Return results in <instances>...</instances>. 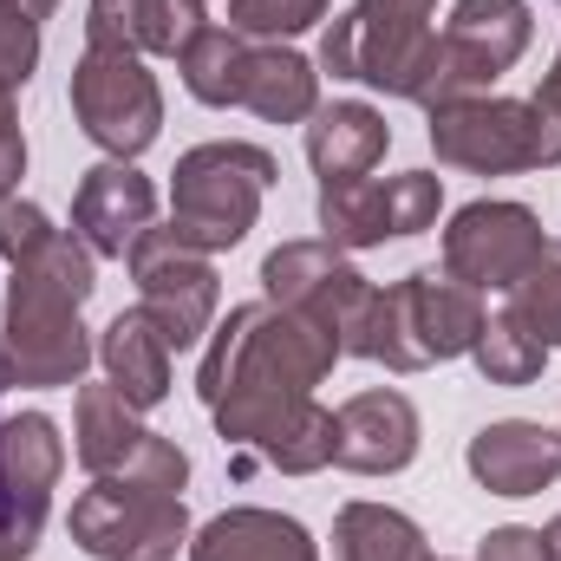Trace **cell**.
Listing matches in <instances>:
<instances>
[{
  "mask_svg": "<svg viewBox=\"0 0 561 561\" xmlns=\"http://www.w3.org/2000/svg\"><path fill=\"white\" fill-rule=\"evenodd\" d=\"M549 236L523 203H470L450 216L444 229V275H457L463 287H516L542 262Z\"/></svg>",
  "mask_w": 561,
  "mask_h": 561,
  "instance_id": "11",
  "label": "cell"
},
{
  "mask_svg": "<svg viewBox=\"0 0 561 561\" xmlns=\"http://www.w3.org/2000/svg\"><path fill=\"white\" fill-rule=\"evenodd\" d=\"M39 66V20L20 0H0V85H26Z\"/></svg>",
  "mask_w": 561,
  "mask_h": 561,
  "instance_id": "29",
  "label": "cell"
},
{
  "mask_svg": "<svg viewBox=\"0 0 561 561\" xmlns=\"http://www.w3.org/2000/svg\"><path fill=\"white\" fill-rule=\"evenodd\" d=\"M99 359H105V379L118 386V399L125 405H163V392H170V346H163V333L150 327V313L131 307V313H118L112 327H105V340H99Z\"/></svg>",
  "mask_w": 561,
  "mask_h": 561,
  "instance_id": "20",
  "label": "cell"
},
{
  "mask_svg": "<svg viewBox=\"0 0 561 561\" xmlns=\"http://www.w3.org/2000/svg\"><path fill=\"white\" fill-rule=\"evenodd\" d=\"M483 333V300L477 287H463L457 275H437V268H419L399 287H366L340 353H359V359H386L392 373H419V366H437V359H457L470 353Z\"/></svg>",
  "mask_w": 561,
  "mask_h": 561,
  "instance_id": "3",
  "label": "cell"
},
{
  "mask_svg": "<svg viewBox=\"0 0 561 561\" xmlns=\"http://www.w3.org/2000/svg\"><path fill=\"white\" fill-rule=\"evenodd\" d=\"M196 33H203V7L196 0H131L125 39L138 53H183Z\"/></svg>",
  "mask_w": 561,
  "mask_h": 561,
  "instance_id": "26",
  "label": "cell"
},
{
  "mask_svg": "<svg viewBox=\"0 0 561 561\" xmlns=\"http://www.w3.org/2000/svg\"><path fill=\"white\" fill-rule=\"evenodd\" d=\"M542 561H561V516L542 529Z\"/></svg>",
  "mask_w": 561,
  "mask_h": 561,
  "instance_id": "35",
  "label": "cell"
},
{
  "mask_svg": "<svg viewBox=\"0 0 561 561\" xmlns=\"http://www.w3.org/2000/svg\"><path fill=\"white\" fill-rule=\"evenodd\" d=\"M510 313H516L542 346H561V249H542V262L510 287Z\"/></svg>",
  "mask_w": 561,
  "mask_h": 561,
  "instance_id": "27",
  "label": "cell"
},
{
  "mask_svg": "<svg viewBox=\"0 0 561 561\" xmlns=\"http://www.w3.org/2000/svg\"><path fill=\"white\" fill-rule=\"evenodd\" d=\"M59 229L33 209V203H20V196H0V255L7 262H26V255H39L46 242H53Z\"/></svg>",
  "mask_w": 561,
  "mask_h": 561,
  "instance_id": "30",
  "label": "cell"
},
{
  "mask_svg": "<svg viewBox=\"0 0 561 561\" xmlns=\"http://www.w3.org/2000/svg\"><path fill=\"white\" fill-rule=\"evenodd\" d=\"M144 229H157V190H150V176H138L125 157L92 163L85 183H79V196H72V236L92 255L125 262L138 249Z\"/></svg>",
  "mask_w": 561,
  "mask_h": 561,
  "instance_id": "15",
  "label": "cell"
},
{
  "mask_svg": "<svg viewBox=\"0 0 561 561\" xmlns=\"http://www.w3.org/2000/svg\"><path fill=\"white\" fill-rule=\"evenodd\" d=\"M0 437H7V424H0ZM0 510H7V463H0Z\"/></svg>",
  "mask_w": 561,
  "mask_h": 561,
  "instance_id": "38",
  "label": "cell"
},
{
  "mask_svg": "<svg viewBox=\"0 0 561 561\" xmlns=\"http://www.w3.org/2000/svg\"><path fill=\"white\" fill-rule=\"evenodd\" d=\"M20 7H26V13H33V20H46V13H53V7H59V0H20Z\"/></svg>",
  "mask_w": 561,
  "mask_h": 561,
  "instance_id": "37",
  "label": "cell"
},
{
  "mask_svg": "<svg viewBox=\"0 0 561 561\" xmlns=\"http://www.w3.org/2000/svg\"><path fill=\"white\" fill-rule=\"evenodd\" d=\"M72 112L105 157L131 163L138 150L157 144L163 99H157V79L144 72V53L131 39H85V59L72 72Z\"/></svg>",
  "mask_w": 561,
  "mask_h": 561,
  "instance_id": "7",
  "label": "cell"
},
{
  "mask_svg": "<svg viewBox=\"0 0 561 561\" xmlns=\"http://www.w3.org/2000/svg\"><path fill=\"white\" fill-rule=\"evenodd\" d=\"M144 437H150V431L138 424V405H125L112 379L79 392V431H72V457H79L92 477H112V470H125V457L138 450Z\"/></svg>",
  "mask_w": 561,
  "mask_h": 561,
  "instance_id": "22",
  "label": "cell"
},
{
  "mask_svg": "<svg viewBox=\"0 0 561 561\" xmlns=\"http://www.w3.org/2000/svg\"><path fill=\"white\" fill-rule=\"evenodd\" d=\"M249 53H255V46H249L236 26H209V20H203V33L176 53V66H183V85H190L203 105H242Z\"/></svg>",
  "mask_w": 561,
  "mask_h": 561,
  "instance_id": "24",
  "label": "cell"
},
{
  "mask_svg": "<svg viewBox=\"0 0 561 561\" xmlns=\"http://www.w3.org/2000/svg\"><path fill=\"white\" fill-rule=\"evenodd\" d=\"M7 386H20V373H13V353H7V340H0V392Z\"/></svg>",
  "mask_w": 561,
  "mask_h": 561,
  "instance_id": "36",
  "label": "cell"
},
{
  "mask_svg": "<svg viewBox=\"0 0 561 561\" xmlns=\"http://www.w3.org/2000/svg\"><path fill=\"white\" fill-rule=\"evenodd\" d=\"M477 366H483V379L490 386H529L536 373H542V359H549V346L503 307L496 320H483V333H477Z\"/></svg>",
  "mask_w": 561,
  "mask_h": 561,
  "instance_id": "25",
  "label": "cell"
},
{
  "mask_svg": "<svg viewBox=\"0 0 561 561\" xmlns=\"http://www.w3.org/2000/svg\"><path fill=\"white\" fill-rule=\"evenodd\" d=\"M431 150L437 163L503 176V170H536V112L523 99H457L431 112Z\"/></svg>",
  "mask_w": 561,
  "mask_h": 561,
  "instance_id": "12",
  "label": "cell"
},
{
  "mask_svg": "<svg viewBox=\"0 0 561 561\" xmlns=\"http://www.w3.org/2000/svg\"><path fill=\"white\" fill-rule=\"evenodd\" d=\"M529 33H536L529 0H457L412 105L437 112V105H457V99H483V85L503 79L529 53Z\"/></svg>",
  "mask_w": 561,
  "mask_h": 561,
  "instance_id": "6",
  "label": "cell"
},
{
  "mask_svg": "<svg viewBox=\"0 0 561 561\" xmlns=\"http://www.w3.org/2000/svg\"><path fill=\"white\" fill-rule=\"evenodd\" d=\"M386 144H392L386 118L373 105L346 99V105L313 112V125H307V163L320 170V183H353V176H373V163L386 157Z\"/></svg>",
  "mask_w": 561,
  "mask_h": 561,
  "instance_id": "19",
  "label": "cell"
},
{
  "mask_svg": "<svg viewBox=\"0 0 561 561\" xmlns=\"http://www.w3.org/2000/svg\"><path fill=\"white\" fill-rule=\"evenodd\" d=\"M333 561H431L419 523L386 503H346L333 523Z\"/></svg>",
  "mask_w": 561,
  "mask_h": 561,
  "instance_id": "23",
  "label": "cell"
},
{
  "mask_svg": "<svg viewBox=\"0 0 561 561\" xmlns=\"http://www.w3.org/2000/svg\"><path fill=\"white\" fill-rule=\"evenodd\" d=\"M444 209V176L405 170V176H353L320 183V229L333 249H373L386 236H424Z\"/></svg>",
  "mask_w": 561,
  "mask_h": 561,
  "instance_id": "10",
  "label": "cell"
},
{
  "mask_svg": "<svg viewBox=\"0 0 561 561\" xmlns=\"http://www.w3.org/2000/svg\"><path fill=\"white\" fill-rule=\"evenodd\" d=\"M470 477L490 496H536V490H549L561 477V437L529 419L483 424L470 437Z\"/></svg>",
  "mask_w": 561,
  "mask_h": 561,
  "instance_id": "17",
  "label": "cell"
},
{
  "mask_svg": "<svg viewBox=\"0 0 561 561\" xmlns=\"http://www.w3.org/2000/svg\"><path fill=\"white\" fill-rule=\"evenodd\" d=\"M529 112H536V170L561 163V66L542 79V92L529 99Z\"/></svg>",
  "mask_w": 561,
  "mask_h": 561,
  "instance_id": "31",
  "label": "cell"
},
{
  "mask_svg": "<svg viewBox=\"0 0 561 561\" xmlns=\"http://www.w3.org/2000/svg\"><path fill=\"white\" fill-rule=\"evenodd\" d=\"M92 300V249L79 236H53L39 255L13 262L7 294V353L20 386H79L92 366V340L79 307Z\"/></svg>",
  "mask_w": 561,
  "mask_h": 561,
  "instance_id": "2",
  "label": "cell"
},
{
  "mask_svg": "<svg viewBox=\"0 0 561 561\" xmlns=\"http://www.w3.org/2000/svg\"><path fill=\"white\" fill-rule=\"evenodd\" d=\"M275 183V157L262 144H203L176 163V190H170V229L176 242L216 255L236 249L255 229V209Z\"/></svg>",
  "mask_w": 561,
  "mask_h": 561,
  "instance_id": "4",
  "label": "cell"
},
{
  "mask_svg": "<svg viewBox=\"0 0 561 561\" xmlns=\"http://www.w3.org/2000/svg\"><path fill=\"white\" fill-rule=\"evenodd\" d=\"M125 262L138 275V307L150 313V327L163 333V346L190 353L209 333V313H216V268H209V255L176 242V229H144L138 249Z\"/></svg>",
  "mask_w": 561,
  "mask_h": 561,
  "instance_id": "9",
  "label": "cell"
},
{
  "mask_svg": "<svg viewBox=\"0 0 561 561\" xmlns=\"http://www.w3.org/2000/svg\"><path fill=\"white\" fill-rule=\"evenodd\" d=\"M190 561H320L313 536L280 510H229L196 529Z\"/></svg>",
  "mask_w": 561,
  "mask_h": 561,
  "instance_id": "18",
  "label": "cell"
},
{
  "mask_svg": "<svg viewBox=\"0 0 561 561\" xmlns=\"http://www.w3.org/2000/svg\"><path fill=\"white\" fill-rule=\"evenodd\" d=\"M0 463H7V510H0V561H20L39 549L46 510H53V483L66 470V444L46 412L7 419L0 437Z\"/></svg>",
  "mask_w": 561,
  "mask_h": 561,
  "instance_id": "13",
  "label": "cell"
},
{
  "mask_svg": "<svg viewBox=\"0 0 561 561\" xmlns=\"http://www.w3.org/2000/svg\"><path fill=\"white\" fill-rule=\"evenodd\" d=\"M419 457V412L405 392H359L333 412V463L359 477H392Z\"/></svg>",
  "mask_w": 561,
  "mask_h": 561,
  "instance_id": "16",
  "label": "cell"
},
{
  "mask_svg": "<svg viewBox=\"0 0 561 561\" xmlns=\"http://www.w3.org/2000/svg\"><path fill=\"white\" fill-rule=\"evenodd\" d=\"M196 7H203V0H196Z\"/></svg>",
  "mask_w": 561,
  "mask_h": 561,
  "instance_id": "39",
  "label": "cell"
},
{
  "mask_svg": "<svg viewBox=\"0 0 561 561\" xmlns=\"http://www.w3.org/2000/svg\"><path fill=\"white\" fill-rule=\"evenodd\" d=\"M437 0H353L320 39V66L333 79H366L392 99H419L437 33H431Z\"/></svg>",
  "mask_w": 561,
  "mask_h": 561,
  "instance_id": "5",
  "label": "cell"
},
{
  "mask_svg": "<svg viewBox=\"0 0 561 561\" xmlns=\"http://www.w3.org/2000/svg\"><path fill=\"white\" fill-rule=\"evenodd\" d=\"M125 20H131V0H92L85 39H125Z\"/></svg>",
  "mask_w": 561,
  "mask_h": 561,
  "instance_id": "34",
  "label": "cell"
},
{
  "mask_svg": "<svg viewBox=\"0 0 561 561\" xmlns=\"http://www.w3.org/2000/svg\"><path fill=\"white\" fill-rule=\"evenodd\" d=\"M262 287H268L275 307L313 320L333 340H346V327H353V313L366 300V280L333 255V242H287V249H275L262 262Z\"/></svg>",
  "mask_w": 561,
  "mask_h": 561,
  "instance_id": "14",
  "label": "cell"
},
{
  "mask_svg": "<svg viewBox=\"0 0 561 561\" xmlns=\"http://www.w3.org/2000/svg\"><path fill=\"white\" fill-rule=\"evenodd\" d=\"M190 536L183 496L144 490L125 477H92V490L72 503V542L92 561H176Z\"/></svg>",
  "mask_w": 561,
  "mask_h": 561,
  "instance_id": "8",
  "label": "cell"
},
{
  "mask_svg": "<svg viewBox=\"0 0 561 561\" xmlns=\"http://www.w3.org/2000/svg\"><path fill=\"white\" fill-rule=\"evenodd\" d=\"M242 105L268 125H300L320 112V79L300 53L287 46H255L249 53V79H242Z\"/></svg>",
  "mask_w": 561,
  "mask_h": 561,
  "instance_id": "21",
  "label": "cell"
},
{
  "mask_svg": "<svg viewBox=\"0 0 561 561\" xmlns=\"http://www.w3.org/2000/svg\"><path fill=\"white\" fill-rule=\"evenodd\" d=\"M556 437H561V431H556Z\"/></svg>",
  "mask_w": 561,
  "mask_h": 561,
  "instance_id": "41",
  "label": "cell"
},
{
  "mask_svg": "<svg viewBox=\"0 0 561 561\" xmlns=\"http://www.w3.org/2000/svg\"><path fill=\"white\" fill-rule=\"evenodd\" d=\"M333 359H340L333 333H320L313 320L287 313L275 300H255L216 327V346L203 359L196 392L216 412V431H229L242 419L280 412L294 399H313V386L333 373Z\"/></svg>",
  "mask_w": 561,
  "mask_h": 561,
  "instance_id": "1",
  "label": "cell"
},
{
  "mask_svg": "<svg viewBox=\"0 0 561 561\" xmlns=\"http://www.w3.org/2000/svg\"><path fill=\"white\" fill-rule=\"evenodd\" d=\"M20 170H26V144H20V125H13V92L0 85V196L20 183Z\"/></svg>",
  "mask_w": 561,
  "mask_h": 561,
  "instance_id": "32",
  "label": "cell"
},
{
  "mask_svg": "<svg viewBox=\"0 0 561 561\" xmlns=\"http://www.w3.org/2000/svg\"><path fill=\"white\" fill-rule=\"evenodd\" d=\"M556 66H561V59H556Z\"/></svg>",
  "mask_w": 561,
  "mask_h": 561,
  "instance_id": "40",
  "label": "cell"
},
{
  "mask_svg": "<svg viewBox=\"0 0 561 561\" xmlns=\"http://www.w3.org/2000/svg\"><path fill=\"white\" fill-rule=\"evenodd\" d=\"M327 13V0H229V26L242 39H287L307 33Z\"/></svg>",
  "mask_w": 561,
  "mask_h": 561,
  "instance_id": "28",
  "label": "cell"
},
{
  "mask_svg": "<svg viewBox=\"0 0 561 561\" xmlns=\"http://www.w3.org/2000/svg\"><path fill=\"white\" fill-rule=\"evenodd\" d=\"M477 561H542V529H490Z\"/></svg>",
  "mask_w": 561,
  "mask_h": 561,
  "instance_id": "33",
  "label": "cell"
}]
</instances>
